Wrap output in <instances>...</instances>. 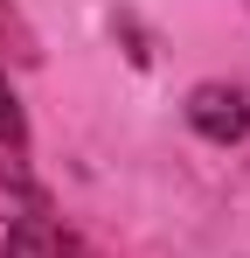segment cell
I'll return each instance as SVG.
<instances>
[{
    "instance_id": "obj_1",
    "label": "cell",
    "mask_w": 250,
    "mask_h": 258,
    "mask_svg": "<svg viewBox=\"0 0 250 258\" xmlns=\"http://www.w3.org/2000/svg\"><path fill=\"white\" fill-rule=\"evenodd\" d=\"M188 126L202 140H215V147H236L250 133V98L236 84H195L188 91Z\"/></svg>"
},
{
    "instance_id": "obj_2",
    "label": "cell",
    "mask_w": 250,
    "mask_h": 258,
    "mask_svg": "<svg viewBox=\"0 0 250 258\" xmlns=\"http://www.w3.org/2000/svg\"><path fill=\"white\" fill-rule=\"evenodd\" d=\"M0 258H77V237L56 223V216H14L7 237H0Z\"/></svg>"
},
{
    "instance_id": "obj_3",
    "label": "cell",
    "mask_w": 250,
    "mask_h": 258,
    "mask_svg": "<svg viewBox=\"0 0 250 258\" xmlns=\"http://www.w3.org/2000/svg\"><path fill=\"white\" fill-rule=\"evenodd\" d=\"M0 56H14V63H35V56H42V49H35V28L21 21L14 0H0Z\"/></svg>"
},
{
    "instance_id": "obj_4",
    "label": "cell",
    "mask_w": 250,
    "mask_h": 258,
    "mask_svg": "<svg viewBox=\"0 0 250 258\" xmlns=\"http://www.w3.org/2000/svg\"><path fill=\"white\" fill-rule=\"evenodd\" d=\"M0 147L7 154H28V112H21L14 84H7V70H0Z\"/></svg>"
}]
</instances>
